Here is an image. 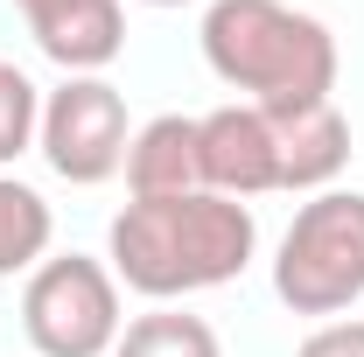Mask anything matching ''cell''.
Masks as SVG:
<instances>
[{"instance_id":"obj_1","label":"cell","mask_w":364,"mask_h":357,"mask_svg":"<svg viewBox=\"0 0 364 357\" xmlns=\"http://www.w3.org/2000/svg\"><path fill=\"white\" fill-rule=\"evenodd\" d=\"M259 245L252 203L218 196V189H189V196H134L112 231H105V260L112 273L147 294V302H176L196 287H225L245 273Z\"/></svg>"},{"instance_id":"obj_2","label":"cell","mask_w":364,"mask_h":357,"mask_svg":"<svg viewBox=\"0 0 364 357\" xmlns=\"http://www.w3.org/2000/svg\"><path fill=\"white\" fill-rule=\"evenodd\" d=\"M203 56L259 112H309L336 91V36L287 0H210Z\"/></svg>"},{"instance_id":"obj_3","label":"cell","mask_w":364,"mask_h":357,"mask_svg":"<svg viewBox=\"0 0 364 357\" xmlns=\"http://www.w3.org/2000/svg\"><path fill=\"white\" fill-rule=\"evenodd\" d=\"M273 294L294 315H336L364 294V196L322 189L309 196L280 252H273Z\"/></svg>"},{"instance_id":"obj_4","label":"cell","mask_w":364,"mask_h":357,"mask_svg":"<svg viewBox=\"0 0 364 357\" xmlns=\"http://www.w3.org/2000/svg\"><path fill=\"white\" fill-rule=\"evenodd\" d=\"M21 329L43 357H105L119 343V273L91 252H56L21 287Z\"/></svg>"},{"instance_id":"obj_5","label":"cell","mask_w":364,"mask_h":357,"mask_svg":"<svg viewBox=\"0 0 364 357\" xmlns=\"http://www.w3.org/2000/svg\"><path fill=\"white\" fill-rule=\"evenodd\" d=\"M43 154L63 182H105L127 169V98L105 78H63L43 98Z\"/></svg>"},{"instance_id":"obj_6","label":"cell","mask_w":364,"mask_h":357,"mask_svg":"<svg viewBox=\"0 0 364 357\" xmlns=\"http://www.w3.org/2000/svg\"><path fill=\"white\" fill-rule=\"evenodd\" d=\"M196 154H203V189H218V196L280 189L273 112H259V105H218V112H203L196 119Z\"/></svg>"},{"instance_id":"obj_7","label":"cell","mask_w":364,"mask_h":357,"mask_svg":"<svg viewBox=\"0 0 364 357\" xmlns=\"http://www.w3.org/2000/svg\"><path fill=\"white\" fill-rule=\"evenodd\" d=\"M28 36L49 63H63L70 78H91L127 49V7L119 0H63V7L28 21Z\"/></svg>"},{"instance_id":"obj_8","label":"cell","mask_w":364,"mask_h":357,"mask_svg":"<svg viewBox=\"0 0 364 357\" xmlns=\"http://www.w3.org/2000/svg\"><path fill=\"white\" fill-rule=\"evenodd\" d=\"M127 189L134 196H189V189H203V154H196V119L189 112H161V119L134 127Z\"/></svg>"},{"instance_id":"obj_9","label":"cell","mask_w":364,"mask_h":357,"mask_svg":"<svg viewBox=\"0 0 364 357\" xmlns=\"http://www.w3.org/2000/svg\"><path fill=\"white\" fill-rule=\"evenodd\" d=\"M273 147H280V189H322L350 161V119L336 105L273 112Z\"/></svg>"},{"instance_id":"obj_10","label":"cell","mask_w":364,"mask_h":357,"mask_svg":"<svg viewBox=\"0 0 364 357\" xmlns=\"http://www.w3.org/2000/svg\"><path fill=\"white\" fill-rule=\"evenodd\" d=\"M112 357H225L218 351V329L203 315H182V309H147L119 329Z\"/></svg>"},{"instance_id":"obj_11","label":"cell","mask_w":364,"mask_h":357,"mask_svg":"<svg viewBox=\"0 0 364 357\" xmlns=\"http://www.w3.org/2000/svg\"><path fill=\"white\" fill-rule=\"evenodd\" d=\"M43 252H49V203L28 182L0 176V273L43 267Z\"/></svg>"},{"instance_id":"obj_12","label":"cell","mask_w":364,"mask_h":357,"mask_svg":"<svg viewBox=\"0 0 364 357\" xmlns=\"http://www.w3.org/2000/svg\"><path fill=\"white\" fill-rule=\"evenodd\" d=\"M36 134H43V91H36V78H28L21 63L0 56V169H7Z\"/></svg>"},{"instance_id":"obj_13","label":"cell","mask_w":364,"mask_h":357,"mask_svg":"<svg viewBox=\"0 0 364 357\" xmlns=\"http://www.w3.org/2000/svg\"><path fill=\"white\" fill-rule=\"evenodd\" d=\"M294 357H364V322H322L316 336H301V351Z\"/></svg>"},{"instance_id":"obj_14","label":"cell","mask_w":364,"mask_h":357,"mask_svg":"<svg viewBox=\"0 0 364 357\" xmlns=\"http://www.w3.org/2000/svg\"><path fill=\"white\" fill-rule=\"evenodd\" d=\"M21 7V21H36V14H49V7H63V0H14Z\"/></svg>"},{"instance_id":"obj_15","label":"cell","mask_w":364,"mask_h":357,"mask_svg":"<svg viewBox=\"0 0 364 357\" xmlns=\"http://www.w3.org/2000/svg\"><path fill=\"white\" fill-rule=\"evenodd\" d=\"M147 7H182V0H147Z\"/></svg>"}]
</instances>
